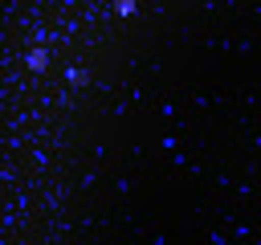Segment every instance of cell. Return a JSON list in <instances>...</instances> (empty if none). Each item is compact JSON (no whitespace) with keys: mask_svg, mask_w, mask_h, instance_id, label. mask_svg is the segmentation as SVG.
Returning a JSON list of instances; mask_svg holds the SVG:
<instances>
[{"mask_svg":"<svg viewBox=\"0 0 261 245\" xmlns=\"http://www.w3.org/2000/svg\"><path fill=\"white\" fill-rule=\"evenodd\" d=\"M29 65H45V49H33L29 53Z\"/></svg>","mask_w":261,"mask_h":245,"instance_id":"obj_1","label":"cell"}]
</instances>
